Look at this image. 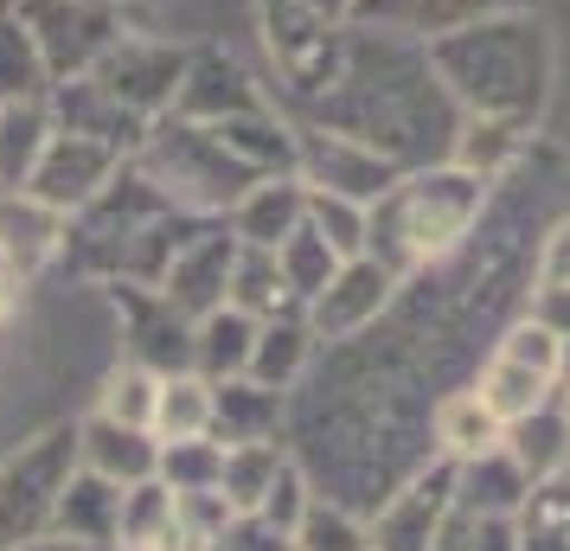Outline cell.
I'll return each instance as SVG.
<instances>
[{"instance_id": "cell-13", "label": "cell", "mask_w": 570, "mask_h": 551, "mask_svg": "<svg viewBox=\"0 0 570 551\" xmlns=\"http://www.w3.org/2000/svg\"><path fill=\"white\" fill-rule=\"evenodd\" d=\"M449 506H455V462L436 455L397 494H385L379 520H372V551H430L442 520H449Z\"/></svg>"}, {"instance_id": "cell-40", "label": "cell", "mask_w": 570, "mask_h": 551, "mask_svg": "<svg viewBox=\"0 0 570 551\" xmlns=\"http://www.w3.org/2000/svg\"><path fill=\"white\" fill-rule=\"evenodd\" d=\"M308 500H314V488H308V474H302V462H288L283 474H276V488L263 494V520L269 525H283V532H295L302 525V513H308Z\"/></svg>"}, {"instance_id": "cell-26", "label": "cell", "mask_w": 570, "mask_h": 551, "mask_svg": "<svg viewBox=\"0 0 570 551\" xmlns=\"http://www.w3.org/2000/svg\"><path fill=\"white\" fill-rule=\"evenodd\" d=\"M212 404H218V385L206 372H167L160 378V397H155V443H199L212 436Z\"/></svg>"}, {"instance_id": "cell-22", "label": "cell", "mask_w": 570, "mask_h": 551, "mask_svg": "<svg viewBox=\"0 0 570 551\" xmlns=\"http://www.w3.org/2000/svg\"><path fill=\"white\" fill-rule=\"evenodd\" d=\"M257 315H244V308H212V315L193 321V372H206L212 385H225V378H244L250 372V353H257Z\"/></svg>"}, {"instance_id": "cell-21", "label": "cell", "mask_w": 570, "mask_h": 551, "mask_svg": "<svg viewBox=\"0 0 570 551\" xmlns=\"http://www.w3.org/2000/svg\"><path fill=\"white\" fill-rule=\"evenodd\" d=\"M430 443H436L442 462H474V455H488V449L507 443V423L493 417L488 404H481V392L468 385V392H442L436 404H430Z\"/></svg>"}, {"instance_id": "cell-12", "label": "cell", "mask_w": 570, "mask_h": 551, "mask_svg": "<svg viewBox=\"0 0 570 551\" xmlns=\"http://www.w3.org/2000/svg\"><path fill=\"white\" fill-rule=\"evenodd\" d=\"M232 263H237L232 225L206 218V225H199V232L167 257V269H160L155 289L167 295L186 321H199V315H212V308H225V302H232Z\"/></svg>"}, {"instance_id": "cell-15", "label": "cell", "mask_w": 570, "mask_h": 551, "mask_svg": "<svg viewBox=\"0 0 570 551\" xmlns=\"http://www.w3.org/2000/svg\"><path fill=\"white\" fill-rule=\"evenodd\" d=\"M250 109H276L263 97L250 71L237 65L232 52H193L186 58V78H180V97L167 116H193V122H218V116H250Z\"/></svg>"}, {"instance_id": "cell-24", "label": "cell", "mask_w": 570, "mask_h": 551, "mask_svg": "<svg viewBox=\"0 0 570 551\" xmlns=\"http://www.w3.org/2000/svg\"><path fill=\"white\" fill-rule=\"evenodd\" d=\"M525 500H532V481H525V469L507 455V443L455 469V506H468V513H500V520H519V506H525Z\"/></svg>"}, {"instance_id": "cell-8", "label": "cell", "mask_w": 570, "mask_h": 551, "mask_svg": "<svg viewBox=\"0 0 570 551\" xmlns=\"http://www.w3.org/2000/svg\"><path fill=\"white\" fill-rule=\"evenodd\" d=\"M90 78L104 83L122 109H135L141 122H160V116L174 109V97H180L186 52H174V46L155 39V32H122V39L97 58V71H90Z\"/></svg>"}, {"instance_id": "cell-3", "label": "cell", "mask_w": 570, "mask_h": 551, "mask_svg": "<svg viewBox=\"0 0 570 551\" xmlns=\"http://www.w3.org/2000/svg\"><path fill=\"white\" fill-rule=\"evenodd\" d=\"M206 218L186 211L180 199H167L129 155L122 174L90 206L71 211V225H65V263H78L83 276H97V283H160L167 257Z\"/></svg>"}, {"instance_id": "cell-14", "label": "cell", "mask_w": 570, "mask_h": 551, "mask_svg": "<svg viewBox=\"0 0 570 551\" xmlns=\"http://www.w3.org/2000/svg\"><path fill=\"white\" fill-rule=\"evenodd\" d=\"M391 289H397V276L379 257H346L327 276V289L302 302V315H308L314 341H353L391 308Z\"/></svg>"}, {"instance_id": "cell-28", "label": "cell", "mask_w": 570, "mask_h": 551, "mask_svg": "<svg viewBox=\"0 0 570 551\" xmlns=\"http://www.w3.org/2000/svg\"><path fill=\"white\" fill-rule=\"evenodd\" d=\"M283 423V392H269L257 378H225L212 404V436L218 443H269Z\"/></svg>"}, {"instance_id": "cell-18", "label": "cell", "mask_w": 570, "mask_h": 551, "mask_svg": "<svg viewBox=\"0 0 570 551\" xmlns=\"http://www.w3.org/2000/svg\"><path fill=\"white\" fill-rule=\"evenodd\" d=\"M65 211L46 206V199H32L27 186H7L0 193V257L13 263L20 276L32 269H46V263L65 257Z\"/></svg>"}, {"instance_id": "cell-19", "label": "cell", "mask_w": 570, "mask_h": 551, "mask_svg": "<svg viewBox=\"0 0 570 551\" xmlns=\"http://www.w3.org/2000/svg\"><path fill=\"white\" fill-rule=\"evenodd\" d=\"M116 525H122V488L104 474L78 469L58 494L52 513V545H83V551H116Z\"/></svg>"}, {"instance_id": "cell-31", "label": "cell", "mask_w": 570, "mask_h": 551, "mask_svg": "<svg viewBox=\"0 0 570 551\" xmlns=\"http://www.w3.org/2000/svg\"><path fill=\"white\" fill-rule=\"evenodd\" d=\"M288 455L276 436L269 443H225V469H218V494L232 500V513H257L263 494L276 488V474L288 469Z\"/></svg>"}, {"instance_id": "cell-2", "label": "cell", "mask_w": 570, "mask_h": 551, "mask_svg": "<svg viewBox=\"0 0 570 551\" xmlns=\"http://www.w3.org/2000/svg\"><path fill=\"white\" fill-rule=\"evenodd\" d=\"M423 52H430V71L462 116L539 122L544 90H551V46H544V27L525 7L436 32V39H423Z\"/></svg>"}, {"instance_id": "cell-30", "label": "cell", "mask_w": 570, "mask_h": 551, "mask_svg": "<svg viewBox=\"0 0 570 551\" xmlns=\"http://www.w3.org/2000/svg\"><path fill=\"white\" fill-rule=\"evenodd\" d=\"M232 308L257 321H276V315H295L302 308V295L288 289L283 263L276 250H257V244H237V263H232Z\"/></svg>"}, {"instance_id": "cell-36", "label": "cell", "mask_w": 570, "mask_h": 551, "mask_svg": "<svg viewBox=\"0 0 570 551\" xmlns=\"http://www.w3.org/2000/svg\"><path fill=\"white\" fill-rule=\"evenodd\" d=\"M276 263H283L288 289L302 295V302H314V295L327 289V276H334L346 257H340V250H334L321 232H314V225H302L295 237H283V244H276Z\"/></svg>"}, {"instance_id": "cell-9", "label": "cell", "mask_w": 570, "mask_h": 551, "mask_svg": "<svg viewBox=\"0 0 570 551\" xmlns=\"http://www.w3.org/2000/svg\"><path fill=\"white\" fill-rule=\"evenodd\" d=\"M122 160L129 155H116L97 135H78V129H58L52 122V135H46V148H39V160H32V174H27V193L71 218V211H83L122 174Z\"/></svg>"}, {"instance_id": "cell-37", "label": "cell", "mask_w": 570, "mask_h": 551, "mask_svg": "<svg viewBox=\"0 0 570 551\" xmlns=\"http://www.w3.org/2000/svg\"><path fill=\"white\" fill-rule=\"evenodd\" d=\"M218 469H225V443L199 436V443H160V481L174 494H218Z\"/></svg>"}, {"instance_id": "cell-10", "label": "cell", "mask_w": 570, "mask_h": 551, "mask_svg": "<svg viewBox=\"0 0 570 551\" xmlns=\"http://www.w3.org/2000/svg\"><path fill=\"white\" fill-rule=\"evenodd\" d=\"M104 289L116 302V321H122V360L160 372V378L193 366V321L155 283H104Z\"/></svg>"}, {"instance_id": "cell-44", "label": "cell", "mask_w": 570, "mask_h": 551, "mask_svg": "<svg viewBox=\"0 0 570 551\" xmlns=\"http://www.w3.org/2000/svg\"><path fill=\"white\" fill-rule=\"evenodd\" d=\"M468 551H519V520L474 513V545H468Z\"/></svg>"}, {"instance_id": "cell-16", "label": "cell", "mask_w": 570, "mask_h": 551, "mask_svg": "<svg viewBox=\"0 0 570 551\" xmlns=\"http://www.w3.org/2000/svg\"><path fill=\"white\" fill-rule=\"evenodd\" d=\"M237 244H257V250H276L283 237H295L308 225V180L288 167V174H263L232 211H225Z\"/></svg>"}, {"instance_id": "cell-45", "label": "cell", "mask_w": 570, "mask_h": 551, "mask_svg": "<svg viewBox=\"0 0 570 551\" xmlns=\"http://www.w3.org/2000/svg\"><path fill=\"white\" fill-rule=\"evenodd\" d=\"M283 7H302V13H314V20L353 27V7H360V0H283Z\"/></svg>"}, {"instance_id": "cell-33", "label": "cell", "mask_w": 570, "mask_h": 551, "mask_svg": "<svg viewBox=\"0 0 570 551\" xmlns=\"http://www.w3.org/2000/svg\"><path fill=\"white\" fill-rule=\"evenodd\" d=\"M46 135H52V104H46V97H39V104L0 109V193H7V186H27L32 160L46 148Z\"/></svg>"}, {"instance_id": "cell-20", "label": "cell", "mask_w": 570, "mask_h": 551, "mask_svg": "<svg viewBox=\"0 0 570 551\" xmlns=\"http://www.w3.org/2000/svg\"><path fill=\"white\" fill-rule=\"evenodd\" d=\"M78 469L104 474L116 488H135V481H148V474L160 469V443L148 430H129V423L90 411V417L78 423Z\"/></svg>"}, {"instance_id": "cell-4", "label": "cell", "mask_w": 570, "mask_h": 551, "mask_svg": "<svg viewBox=\"0 0 570 551\" xmlns=\"http://www.w3.org/2000/svg\"><path fill=\"white\" fill-rule=\"evenodd\" d=\"M488 193L493 186L455 160H430V167L397 174L385 199L365 206V257H379L397 283L430 263H449L468 244V232L481 225Z\"/></svg>"}, {"instance_id": "cell-41", "label": "cell", "mask_w": 570, "mask_h": 551, "mask_svg": "<svg viewBox=\"0 0 570 551\" xmlns=\"http://www.w3.org/2000/svg\"><path fill=\"white\" fill-rule=\"evenodd\" d=\"M212 551H295V532L269 525L263 513H232V525L218 532V545Z\"/></svg>"}, {"instance_id": "cell-35", "label": "cell", "mask_w": 570, "mask_h": 551, "mask_svg": "<svg viewBox=\"0 0 570 551\" xmlns=\"http://www.w3.org/2000/svg\"><path fill=\"white\" fill-rule=\"evenodd\" d=\"M155 397H160V372L122 360V366H109L104 392H97V411L116 417V423H129V430H148V423H155ZM148 436H155V430H148Z\"/></svg>"}, {"instance_id": "cell-7", "label": "cell", "mask_w": 570, "mask_h": 551, "mask_svg": "<svg viewBox=\"0 0 570 551\" xmlns=\"http://www.w3.org/2000/svg\"><path fill=\"white\" fill-rule=\"evenodd\" d=\"M13 13L27 20L52 83L90 78L97 58L122 39V0H20Z\"/></svg>"}, {"instance_id": "cell-43", "label": "cell", "mask_w": 570, "mask_h": 551, "mask_svg": "<svg viewBox=\"0 0 570 551\" xmlns=\"http://www.w3.org/2000/svg\"><path fill=\"white\" fill-rule=\"evenodd\" d=\"M525 315L544 321L558 341H570V289H532V302H525Z\"/></svg>"}, {"instance_id": "cell-46", "label": "cell", "mask_w": 570, "mask_h": 551, "mask_svg": "<svg viewBox=\"0 0 570 551\" xmlns=\"http://www.w3.org/2000/svg\"><path fill=\"white\" fill-rule=\"evenodd\" d=\"M20 295H27V276H20L13 263L0 257V321H7L13 308H20Z\"/></svg>"}, {"instance_id": "cell-42", "label": "cell", "mask_w": 570, "mask_h": 551, "mask_svg": "<svg viewBox=\"0 0 570 551\" xmlns=\"http://www.w3.org/2000/svg\"><path fill=\"white\" fill-rule=\"evenodd\" d=\"M532 289H570V218H558L539 237V263H532Z\"/></svg>"}, {"instance_id": "cell-32", "label": "cell", "mask_w": 570, "mask_h": 551, "mask_svg": "<svg viewBox=\"0 0 570 551\" xmlns=\"http://www.w3.org/2000/svg\"><path fill=\"white\" fill-rule=\"evenodd\" d=\"M39 97H52V71H46L39 46H32L27 20L13 7H0V109L39 104Z\"/></svg>"}, {"instance_id": "cell-38", "label": "cell", "mask_w": 570, "mask_h": 551, "mask_svg": "<svg viewBox=\"0 0 570 551\" xmlns=\"http://www.w3.org/2000/svg\"><path fill=\"white\" fill-rule=\"evenodd\" d=\"M295 551H372V525H360L340 500H308V513L295 525Z\"/></svg>"}, {"instance_id": "cell-17", "label": "cell", "mask_w": 570, "mask_h": 551, "mask_svg": "<svg viewBox=\"0 0 570 551\" xmlns=\"http://www.w3.org/2000/svg\"><path fill=\"white\" fill-rule=\"evenodd\" d=\"M525 0H360L353 7V27L372 32H397V39H436L455 32L468 20H488V13H519Z\"/></svg>"}, {"instance_id": "cell-39", "label": "cell", "mask_w": 570, "mask_h": 551, "mask_svg": "<svg viewBox=\"0 0 570 551\" xmlns=\"http://www.w3.org/2000/svg\"><path fill=\"white\" fill-rule=\"evenodd\" d=\"M308 225L340 257H365V206L360 199H340V193H314L308 186Z\"/></svg>"}, {"instance_id": "cell-5", "label": "cell", "mask_w": 570, "mask_h": 551, "mask_svg": "<svg viewBox=\"0 0 570 551\" xmlns=\"http://www.w3.org/2000/svg\"><path fill=\"white\" fill-rule=\"evenodd\" d=\"M71 474H78V423H52L0 462V551L52 539V513Z\"/></svg>"}, {"instance_id": "cell-11", "label": "cell", "mask_w": 570, "mask_h": 551, "mask_svg": "<svg viewBox=\"0 0 570 551\" xmlns=\"http://www.w3.org/2000/svg\"><path fill=\"white\" fill-rule=\"evenodd\" d=\"M295 174H302L314 193H340V199L372 206V199H385L391 186H397L404 167H391L385 155H372V148L353 141V135H334V129L302 122V129H295Z\"/></svg>"}, {"instance_id": "cell-34", "label": "cell", "mask_w": 570, "mask_h": 551, "mask_svg": "<svg viewBox=\"0 0 570 551\" xmlns=\"http://www.w3.org/2000/svg\"><path fill=\"white\" fill-rule=\"evenodd\" d=\"M519 551H570V469L539 481L519 506Z\"/></svg>"}, {"instance_id": "cell-27", "label": "cell", "mask_w": 570, "mask_h": 551, "mask_svg": "<svg viewBox=\"0 0 570 551\" xmlns=\"http://www.w3.org/2000/svg\"><path fill=\"white\" fill-rule=\"evenodd\" d=\"M314 327L308 315L295 308V315H276V321H263L257 327V353H250V372L244 378H257V385H269V392H288L302 372H308L314 360Z\"/></svg>"}, {"instance_id": "cell-23", "label": "cell", "mask_w": 570, "mask_h": 551, "mask_svg": "<svg viewBox=\"0 0 570 551\" xmlns=\"http://www.w3.org/2000/svg\"><path fill=\"white\" fill-rule=\"evenodd\" d=\"M507 455L525 469V481H532V488H539V481H551V474H564L570 469V411H564V397L551 392L532 417L507 423Z\"/></svg>"}, {"instance_id": "cell-29", "label": "cell", "mask_w": 570, "mask_h": 551, "mask_svg": "<svg viewBox=\"0 0 570 551\" xmlns=\"http://www.w3.org/2000/svg\"><path fill=\"white\" fill-rule=\"evenodd\" d=\"M174 525H180V500H174V488H167L160 474L135 481V488H122L116 551H167V545H174Z\"/></svg>"}, {"instance_id": "cell-25", "label": "cell", "mask_w": 570, "mask_h": 551, "mask_svg": "<svg viewBox=\"0 0 570 551\" xmlns=\"http://www.w3.org/2000/svg\"><path fill=\"white\" fill-rule=\"evenodd\" d=\"M525 148H532V122H513V116H462V129L449 141V160L493 186Z\"/></svg>"}, {"instance_id": "cell-6", "label": "cell", "mask_w": 570, "mask_h": 551, "mask_svg": "<svg viewBox=\"0 0 570 551\" xmlns=\"http://www.w3.org/2000/svg\"><path fill=\"white\" fill-rule=\"evenodd\" d=\"M558 385H564V341H558L544 321H532V315H519L513 327L493 341L488 366H481V378H474L481 404H488L500 423L532 417Z\"/></svg>"}, {"instance_id": "cell-1", "label": "cell", "mask_w": 570, "mask_h": 551, "mask_svg": "<svg viewBox=\"0 0 570 551\" xmlns=\"http://www.w3.org/2000/svg\"><path fill=\"white\" fill-rule=\"evenodd\" d=\"M314 129H334L365 141L391 167H430L449 160V141L462 129V109L430 71V52L397 39V32L353 27L346 32V65L327 97H314Z\"/></svg>"}]
</instances>
